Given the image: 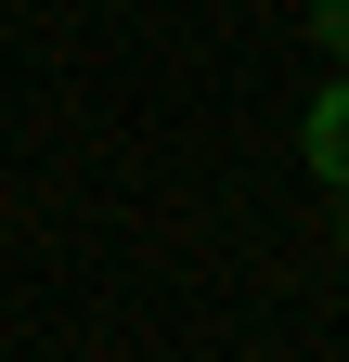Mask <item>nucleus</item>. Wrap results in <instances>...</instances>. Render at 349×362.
Masks as SVG:
<instances>
[{
    "label": "nucleus",
    "mask_w": 349,
    "mask_h": 362,
    "mask_svg": "<svg viewBox=\"0 0 349 362\" xmlns=\"http://www.w3.org/2000/svg\"><path fill=\"white\" fill-rule=\"evenodd\" d=\"M336 246H349V220H336Z\"/></svg>",
    "instance_id": "obj_3"
},
{
    "label": "nucleus",
    "mask_w": 349,
    "mask_h": 362,
    "mask_svg": "<svg viewBox=\"0 0 349 362\" xmlns=\"http://www.w3.org/2000/svg\"><path fill=\"white\" fill-rule=\"evenodd\" d=\"M297 143H311V168H324L336 194H349V78H336L324 104H311V129H297Z\"/></svg>",
    "instance_id": "obj_1"
},
{
    "label": "nucleus",
    "mask_w": 349,
    "mask_h": 362,
    "mask_svg": "<svg viewBox=\"0 0 349 362\" xmlns=\"http://www.w3.org/2000/svg\"><path fill=\"white\" fill-rule=\"evenodd\" d=\"M311 26H324V52H349V0H311Z\"/></svg>",
    "instance_id": "obj_2"
}]
</instances>
